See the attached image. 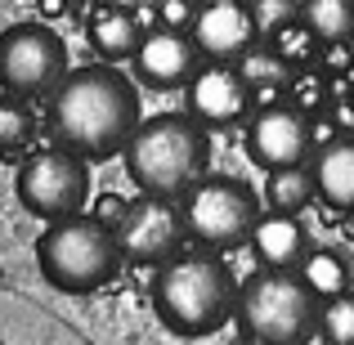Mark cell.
I'll return each instance as SVG.
<instances>
[{
	"label": "cell",
	"mask_w": 354,
	"mask_h": 345,
	"mask_svg": "<svg viewBox=\"0 0 354 345\" xmlns=\"http://www.w3.org/2000/svg\"><path fill=\"white\" fill-rule=\"evenodd\" d=\"M139 121H144V108H139L135 81L117 72V63L108 59L68 68V77L54 86L50 104L54 144L86 157V162H104V157L121 153Z\"/></svg>",
	"instance_id": "1"
},
{
	"label": "cell",
	"mask_w": 354,
	"mask_h": 345,
	"mask_svg": "<svg viewBox=\"0 0 354 345\" xmlns=\"http://www.w3.org/2000/svg\"><path fill=\"white\" fill-rule=\"evenodd\" d=\"M121 157H126V175L139 193L180 198L189 184L207 175L211 135L193 113H157L135 126Z\"/></svg>",
	"instance_id": "2"
},
{
	"label": "cell",
	"mask_w": 354,
	"mask_h": 345,
	"mask_svg": "<svg viewBox=\"0 0 354 345\" xmlns=\"http://www.w3.org/2000/svg\"><path fill=\"white\" fill-rule=\"evenodd\" d=\"M238 287L216 256H180L162 260L153 283V310L175 337H211L234 319Z\"/></svg>",
	"instance_id": "3"
},
{
	"label": "cell",
	"mask_w": 354,
	"mask_h": 345,
	"mask_svg": "<svg viewBox=\"0 0 354 345\" xmlns=\"http://www.w3.org/2000/svg\"><path fill=\"white\" fill-rule=\"evenodd\" d=\"M121 242H117V225L99 216H63L50 220V229L36 238V269L54 292L68 296H90L99 287H108L121 269Z\"/></svg>",
	"instance_id": "4"
},
{
	"label": "cell",
	"mask_w": 354,
	"mask_h": 345,
	"mask_svg": "<svg viewBox=\"0 0 354 345\" xmlns=\"http://www.w3.org/2000/svg\"><path fill=\"white\" fill-rule=\"evenodd\" d=\"M319 296L301 269H260L238 287L234 323L247 341H305L319 332Z\"/></svg>",
	"instance_id": "5"
},
{
	"label": "cell",
	"mask_w": 354,
	"mask_h": 345,
	"mask_svg": "<svg viewBox=\"0 0 354 345\" xmlns=\"http://www.w3.org/2000/svg\"><path fill=\"white\" fill-rule=\"evenodd\" d=\"M260 202L251 184L234 180V175H202L198 184L184 189V229L211 251H234L251 242V229L260 220Z\"/></svg>",
	"instance_id": "6"
},
{
	"label": "cell",
	"mask_w": 354,
	"mask_h": 345,
	"mask_svg": "<svg viewBox=\"0 0 354 345\" xmlns=\"http://www.w3.org/2000/svg\"><path fill=\"white\" fill-rule=\"evenodd\" d=\"M14 193L27 216L45 220V225L63 220V216H77L90 202V166H86V157L68 153V148L36 153L23 162V171L14 180Z\"/></svg>",
	"instance_id": "7"
},
{
	"label": "cell",
	"mask_w": 354,
	"mask_h": 345,
	"mask_svg": "<svg viewBox=\"0 0 354 345\" xmlns=\"http://www.w3.org/2000/svg\"><path fill=\"white\" fill-rule=\"evenodd\" d=\"M68 77V45L45 23H14L0 32V90L50 95Z\"/></svg>",
	"instance_id": "8"
},
{
	"label": "cell",
	"mask_w": 354,
	"mask_h": 345,
	"mask_svg": "<svg viewBox=\"0 0 354 345\" xmlns=\"http://www.w3.org/2000/svg\"><path fill=\"white\" fill-rule=\"evenodd\" d=\"M184 211L180 202L162 198V193H144L139 202H130L117 220V242L121 256L135 260V265H162L180 251L184 238Z\"/></svg>",
	"instance_id": "9"
},
{
	"label": "cell",
	"mask_w": 354,
	"mask_h": 345,
	"mask_svg": "<svg viewBox=\"0 0 354 345\" xmlns=\"http://www.w3.org/2000/svg\"><path fill=\"white\" fill-rule=\"evenodd\" d=\"M247 153L256 157V166H265V171L305 162V157L314 153V113L296 108L292 99L260 104L256 113H251V126H247Z\"/></svg>",
	"instance_id": "10"
},
{
	"label": "cell",
	"mask_w": 354,
	"mask_h": 345,
	"mask_svg": "<svg viewBox=\"0 0 354 345\" xmlns=\"http://www.w3.org/2000/svg\"><path fill=\"white\" fill-rule=\"evenodd\" d=\"M256 95H251V81L242 77L238 63H216L198 68V77L189 81V113L202 126H238L242 117H251Z\"/></svg>",
	"instance_id": "11"
},
{
	"label": "cell",
	"mask_w": 354,
	"mask_h": 345,
	"mask_svg": "<svg viewBox=\"0 0 354 345\" xmlns=\"http://www.w3.org/2000/svg\"><path fill=\"white\" fill-rule=\"evenodd\" d=\"M202 59L207 54L198 50L193 32H184V27H153V32H144V41L135 50V72L144 86L171 90V86H184V81L198 77Z\"/></svg>",
	"instance_id": "12"
},
{
	"label": "cell",
	"mask_w": 354,
	"mask_h": 345,
	"mask_svg": "<svg viewBox=\"0 0 354 345\" xmlns=\"http://www.w3.org/2000/svg\"><path fill=\"white\" fill-rule=\"evenodd\" d=\"M189 32H193V41H198V50L216 63H238L242 54L260 41L247 0H202V9H198Z\"/></svg>",
	"instance_id": "13"
},
{
	"label": "cell",
	"mask_w": 354,
	"mask_h": 345,
	"mask_svg": "<svg viewBox=\"0 0 354 345\" xmlns=\"http://www.w3.org/2000/svg\"><path fill=\"white\" fill-rule=\"evenodd\" d=\"M251 251L265 269H296L310 251V233L292 211H260L251 229Z\"/></svg>",
	"instance_id": "14"
},
{
	"label": "cell",
	"mask_w": 354,
	"mask_h": 345,
	"mask_svg": "<svg viewBox=\"0 0 354 345\" xmlns=\"http://www.w3.org/2000/svg\"><path fill=\"white\" fill-rule=\"evenodd\" d=\"M314 184H319L323 207L332 211H354V130L337 135L332 144L314 148Z\"/></svg>",
	"instance_id": "15"
},
{
	"label": "cell",
	"mask_w": 354,
	"mask_h": 345,
	"mask_svg": "<svg viewBox=\"0 0 354 345\" xmlns=\"http://www.w3.org/2000/svg\"><path fill=\"white\" fill-rule=\"evenodd\" d=\"M86 36H90V50H95L99 59H108V63H126V59H135L139 41H144V27H139L135 9L113 5V0H108V5L90 9V18H86Z\"/></svg>",
	"instance_id": "16"
},
{
	"label": "cell",
	"mask_w": 354,
	"mask_h": 345,
	"mask_svg": "<svg viewBox=\"0 0 354 345\" xmlns=\"http://www.w3.org/2000/svg\"><path fill=\"white\" fill-rule=\"evenodd\" d=\"M238 68H242V77L251 81L256 108L260 104H274V99L287 90V77H292V63H287L283 54L274 50V41H265V36H260V41L238 59Z\"/></svg>",
	"instance_id": "17"
},
{
	"label": "cell",
	"mask_w": 354,
	"mask_h": 345,
	"mask_svg": "<svg viewBox=\"0 0 354 345\" xmlns=\"http://www.w3.org/2000/svg\"><path fill=\"white\" fill-rule=\"evenodd\" d=\"M265 207L269 211H292V216H301L305 207H310L314 198H319V184H314V171L305 162H292V166H274L265 180Z\"/></svg>",
	"instance_id": "18"
},
{
	"label": "cell",
	"mask_w": 354,
	"mask_h": 345,
	"mask_svg": "<svg viewBox=\"0 0 354 345\" xmlns=\"http://www.w3.org/2000/svg\"><path fill=\"white\" fill-rule=\"evenodd\" d=\"M296 269H301V278L314 287V296H319V301L350 292V260L341 256V251H332V247H310Z\"/></svg>",
	"instance_id": "19"
},
{
	"label": "cell",
	"mask_w": 354,
	"mask_h": 345,
	"mask_svg": "<svg viewBox=\"0 0 354 345\" xmlns=\"http://www.w3.org/2000/svg\"><path fill=\"white\" fill-rule=\"evenodd\" d=\"M301 23L319 41H354V0H301Z\"/></svg>",
	"instance_id": "20"
},
{
	"label": "cell",
	"mask_w": 354,
	"mask_h": 345,
	"mask_svg": "<svg viewBox=\"0 0 354 345\" xmlns=\"http://www.w3.org/2000/svg\"><path fill=\"white\" fill-rule=\"evenodd\" d=\"M287 99H292L296 108H305V113H323L328 99H332V77L319 68V63L292 68V77H287Z\"/></svg>",
	"instance_id": "21"
},
{
	"label": "cell",
	"mask_w": 354,
	"mask_h": 345,
	"mask_svg": "<svg viewBox=\"0 0 354 345\" xmlns=\"http://www.w3.org/2000/svg\"><path fill=\"white\" fill-rule=\"evenodd\" d=\"M265 41H274V50L283 54L292 68H310V63H319V50H323V41L301 23V18H296V23H287L283 32L265 36Z\"/></svg>",
	"instance_id": "22"
},
{
	"label": "cell",
	"mask_w": 354,
	"mask_h": 345,
	"mask_svg": "<svg viewBox=\"0 0 354 345\" xmlns=\"http://www.w3.org/2000/svg\"><path fill=\"white\" fill-rule=\"evenodd\" d=\"M32 113H27L23 95H0V153H14V148H23L27 139H32Z\"/></svg>",
	"instance_id": "23"
},
{
	"label": "cell",
	"mask_w": 354,
	"mask_h": 345,
	"mask_svg": "<svg viewBox=\"0 0 354 345\" xmlns=\"http://www.w3.org/2000/svg\"><path fill=\"white\" fill-rule=\"evenodd\" d=\"M319 332L328 341H341V345H354V292H341V296H328L319 310Z\"/></svg>",
	"instance_id": "24"
},
{
	"label": "cell",
	"mask_w": 354,
	"mask_h": 345,
	"mask_svg": "<svg viewBox=\"0 0 354 345\" xmlns=\"http://www.w3.org/2000/svg\"><path fill=\"white\" fill-rule=\"evenodd\" d=\"M247 9H251V23H256L260 36H274L301 18V0H247Z\"/></svg>",
	"instance_id": "25"
},
{
	"label": "cell",
	"mask_w": 354,
	"mask_h": 345,
	"mask_svg": "<svg viewBox=\"0 0 354 345\" xmlns=\"http://www.w3.org/2000/svg\"><path fill=\"white\" fill-rule=\"evenodd\" d=\"M319 68L328 72V77H350L354 72V41H323Z\"/></svg>",
	"instance_id": "26"
},
{
	"label": "cell",
	"mask_w": 354,
	"mask_h": 345,
	"mask_svg": "<svg viewBox=\"0 0 354 345\" xmlns=\"http://www.w3.org/2000/svg\"><path fill=\"white\" fill-rule=\"evenodd\" d=\"M198 0H157V18H162V27H184L189 32L193 18H198Z\"/></svg>",
	"instance_id": "27"
}]
</instances>
